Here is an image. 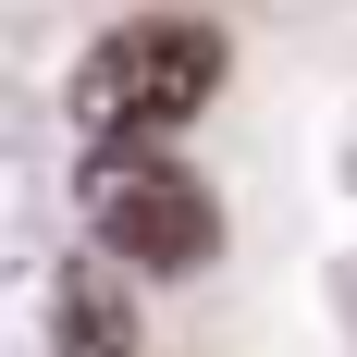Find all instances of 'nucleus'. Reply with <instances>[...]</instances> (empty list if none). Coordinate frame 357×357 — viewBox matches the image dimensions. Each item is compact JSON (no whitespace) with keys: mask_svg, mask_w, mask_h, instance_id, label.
<instances>
[{"mask_svg":"<svg viewBox=\"0 0 357 357\" xmlns=\"http://www.w3.org/2000/svg\"><path fill=\"white\" fill-rule=\"evenodd\" d=\"M25 271H50V173H37V148L0 136V296Z\"/></svg>","mask_w":357,"mask_h":357,"instance_id":"4","label":"nucleus"},{"mask_svg":"<svg viewBox=\"0 0 357 357\" xmlns=\"http://www.w3.org/2000/svg\"><path fill=\"white\" fill-rule=\"evenodd\" d=\"M222 99V25L197 13H123L74 62V123L86 136H173Z\"/></svg>","mask_w":357,"mask_h":357,"instance_id":"1","label":"nucleus"},{"mask_svg":"<svg viewBox=\"0 0 357 357\" xmlns=\"http://www.w3.org/2000/svg\"><path fill=\"white\" fill-rule=\"evenodd\" d=\"M50 357H136V308L111 271H50Z\"/></svg>","mask_w":357,"mask_h":357,"instance_id":"3","label":"nucleus"},{"mask_svg":"<svg viewBox=\"0 0 357 357\" xmlns=\"http://www.w3.org/2000/svg\"><path fill=\"white\" fill-rule=\"evenodd\" d=\"M74 197H86V222H99V247L123 259V271H210L222 259V197L210 173H185L160 136H86V173H74Z\"/></svg>","mask_w":357,"mask_h":357,"instance_id":"2","label":"nucleus"}]
</instances>
